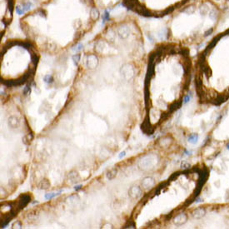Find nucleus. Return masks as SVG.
Masks as SVG:
<instances>
[{"label": "nucleus", "mask_w": 229, "mask_h": 229, "mask_svg": "<svg viewBox=\"0 0 229 229\" xmlns=\"http://www.w3.org/2000/svg\"><path fill=\"white\" fill-rule=\"evenodd\" d=\"M129 29L128 26L126 25H122L119 27V29H118V34L121 39H126L127 37L129 35Z\"/></svg>", "instance_id": "nucleus-1"}, {"label": "nucleus", "mask_w": 229, "mask_h": 229, "mask_svg": "<svg viewBox=\"0 0 229 229\" xmlns=\"http://www.w3.org/2000/svg\"><path fill=\"white\" fill-rule=\"evenodd\" d=\"M187 222V215L185 213H180L174 218V222L176 224H183Z\"/></svg>", "instance_id": "nucleus-2"}, {"label": "nucleus", "mask_w": 229, "mask_h": 229, "mask_svg": "<svg viewBox=\"0 0 229 229\" xmlns=\"http://www.w3.org/2000/svg\"><path fill=\"white\" fill-rule=\"evenodd\" d=\"M97 65V57H95L94 55H90L88 58V66L91 68H95Z\"/></svg>", "instance_id": "nucleus-3"}, {"label": "nucleus", "mask_w": 229, "mask_h": 229, "mask_svg": "<svg viewBox=\"0 0 229 229\" xmlns=\"http://www.w3.org/2000/svg\"><path fill=\"white\" fill-rule=\"evenodd\" d=\"M205 214H206V211H205V209L203 208H197L193 212V217L195 218H202L203 217L205 216Z\"/></svg>", "instance_id": "nucleus-4"}, {"label": "nucleus", "mask_w": 229, "mask_h": 229, "mask_svg": "<svg viewBox=\"0 0 229 229\" xmlns=\"http://www.w3.org/2000/svg\"><path fill=\"white\" fill-rule=\"evenodd\" d=\"M90 17H91V18H92V20H97V18H99V10H97V9L95 8H92V10L90 12Z\"/></svg>", "instance_id": "nucleus-5"}, {"label": "nucleus", "mask_w": 229, "mask_h": 229, "mask_svg": "<svg viewBox=\"0 0 229 229\" xmlns=\"http://www.w3.org/2000/svg\"><path fill=\"white\" fill-rule=\"evenodd\" d=\"M153 183H154L153 179L151 178V177H146V178L144 179L143 183V186H144V188H150V187H152V186L153 185Z\"/></svg>", "instance_id": "nucleus-6"}, {"label": "nucleus", "mask_w": 229, "mask_h": 229, "mask_svg": "<svg viewBox=\"0 0 229 229\" xmlns=\"http://www.w3.org/2000/svg\"><path fill=\"white\" fill-rule=\"evenodd\" d=\"M32 3L31 2H27V3H23V6H22V8H23V12H27V11H29V9L31 8V7H32Z\"/></svg>", "instance_id": "nucleus-7"}, {"label": "nucleus", "mask_w": 229, "mask_h": 229, "mask_svg": "<svg viewBox=\"0 0 229 229\" xmlns=\"http://www.w3.org/2000/svg\"><path fill=\"white\" fill-rule=\"evenodd\" d=\"M198 138V136L197 134H192L188 138V142L191 143H197Z\"/></svg>", "instance_id": "nucleus-8"}, {"label": "nucleus", "mask_w": 229, "mask_h": 229, "mask_svg": "<svg viewBox=\"0 0 229 229\" xmlns=\"http://www.w3.org/2000/svg\"><path fill=\"white\" fill-rule=\"evenodd\" d=\"M116 174H117V170H116V169H113V170H111L110 172H107V178H108V179H113V177L116 176Z\"/></svg>", "instance_id": "nucleus-9"}, {"label": "nucleus", "mask_w": 229, "mask_h": 229, "mask_svg": "<svg viewBox=\"0 0 229 229\" xmlns=\"http://www.w3.org/2000/svg\"><path fill=\"white\" fill-rule=\"evenodd\" d=\"M109 18H110V13L108 11L106 10L103 13V15H102V24H104L105 22L109 19Z\"/></svg>", "instance_id": "nucleus-10"}, {"label": "nucleus", "mask_w": 229, "mask_h": 229, "mask_svg": "<svg viewBox=\"0 0 229 229\" xmlns=\"http://www.w3.org/2000/svg\"><path fill=\"white\" fill-rule=\"evenodd\" d=\"M60 193H61V192H59V193H48V194H46V195H45V198H46V199H51V198H53L56 197V196L59 195Z\"/></svg>", "instance_id": "nucleus-11"}, {"label": "nucleus", "mask_w": 229, "mask_h": 229, "mask_svg": "<svg viewBox=\"0 0 229 229\" xmlns=\"http://www.w3.org/2000/svg\"><path fill=\"white\" fill-rule=\"evenodd\" d=\"M43 81L47 83H51L53 82V78L50 75H46L43 78Z\"/></svg>", "instance_id": "nucleus-12"}, {"label": "nucleus", "mask_w": 229, "mask_h": 229, "mask_svg": "<svg viewBox=\"0 0 229 229\" xmlns=\"http://www.w3.org/2000/svg\"><path fill=\"white\" fill-rule=\"evenodd\" d=\"M79 59H80V54H75L73 57V62H74V64H78V61H79Z\"/></svg>", "instance_id": "nucleus-13"}, {"label": "nucleus", "mask_w": 229, "mask_h": 229, "mask_svg": "<svg viewBox=\"0 0 229 229\" xmlns=\"http://www.w3.org/2000/svg\"><path fill=\"white\" fill-rule=\"evenodd\" d=\"M16 13H18V14H19V15L23 14V13H24V12H23V8L20 7V6L16 7Z\"/></svg>", "instance_id": "nucleus-14"}, {"label": "nucleus", "mask_w": 229, "mask_h": 229, "mask_svg": "<svg viewBox=\"0 0 229 229\" xmlns=\"http://www.w3.org/2000/svg\"><path fill=\"white\" fill-rule=\"evenodd\" d=\"M191 97H192L191 93H190V94L188 93V94L184 97V99H183V103H187V102H189L190 99H191Z\"/></svg>", "instance_id": "nucleus-15"}, {"label": "nucleus", "mask_w": 229, "mask_h": 229, "mask_svg": "<svg viewBox=\"0 0 229 229\" xmlns=\"http://www.w3.org/2000/svg\"><path fill=\"white\" fill-rule=\"evenodd\" d=\"M83 48V44H79V45H78V47H77V48H76L75 49H74V50H75V51H79V50H81V49H82Z\"/></svg>", "instance_id": "nucleus-16"}, {"label": "nucleus", "mask_w": 229, "mask_h": 229, "mask_svg": "<svg viewBox=\"0 0 229 229\" xmlns=\"http://www.w3.org/2000/svg\"><path fill=\"white\" fill-rule=\"evenodd\" d=\"M125 155H126V152H125L123 151V152H121V153L119 154V156H118V157H119V158H122V157H124Z\"/></svg>", "instance_id": "nucleus-17"}, {"label": "nucleus", "mask_w": 229, "mask_h": 229, "mask_svg": "<svg viewBox=\"0 0 229 229\" xmlns=\"http://www.w3.org/2000/svg\"><path fill=\"white\" fill-rule=\"evenodd\" d=\"M81 188H82V185H78V186H76V187H75V188H74V189H75L76 191H78V190H79V189H80Z\"/></svg>", "instance_id": "nucleus-18"}, {"label": "nucleus", "mask_w": 229, "mask_h": 229, "mask_svg": "<svg viewBox=\"0 0 229 229\" xmlns=\"http://www.w3.org/2000/svg\"><path fill=\"white\" fill-rule=\"evenodd\" d=\"M227 148L229 149V144H228V145H227Z\"/></svg>", "instance_id": "nucleus-19"}, {"label": "nucleus", "mask_w": 229, "mask_h": 229, "mask_svg": "<svg viewBox=\"0 0 229 229\" xmlns=\"http://www.w3.org/2000/svg\"><path fill=\"white\" fill-rule=\"evenodd\" d=\"M227 1H229V0H227Z\"/></svg>", "instance_id": "nucleus-20"}]
</instances>
